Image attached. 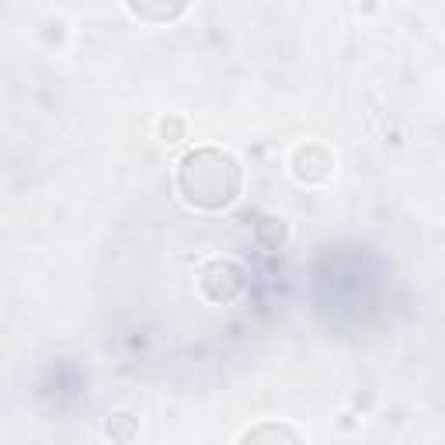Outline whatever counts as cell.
Returning <instances> with one entry per match:
<instances>
[{
  "mask_svg": "<svg viewBox=\"0 0 445 445\" xmlns=\"http://www.w3.org/2000/svg\"><path fill=\"white\" fill-rule=\"evenodd\" d=\"M160 136H164L167 143H177V139L184 136V122H181V119H160Z\"/></svg>",
  "mask_w": 445,
  "mask_h": 445,
  "instance_id": "obj_1",
  "label": "cell"
}]
</instances>
